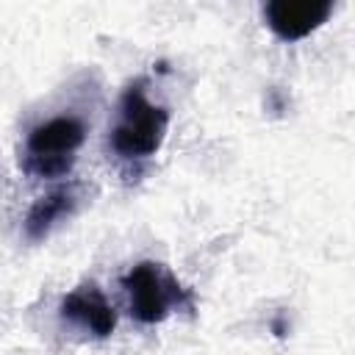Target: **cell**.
I'll list each match as a JSON object with an SVG mask.
<instances>
[{"instance_id":"obj_3","label":"cell","mask_w":355,"mask_h":355,"mask_svg":"<svg viewBox=\"0 0 355 355\" xmlns=\"http://www.w3.org/2000/svg\"><path fill=\"white\" fill-rule=\"evenodd\" d=\"M122 288L128 294L130 316L141 324H155L166 319L169 305L180 302L183 297V288L175 283V277L166 275L153 261H141L130 266V272L122 277Z\"/></svg>"},{"instance_id":"obj_2","label":"cell","mask_w":355,"mask_h":355,"mask_svg":"<svg viewBox=\"0 0 355 355\" xmlns=\"http://www.w3.org/2000/svg\"><path fill=\"white\" fill-rule=\"evenodd\" d=\"M86 139V128L78 116L61 114L47 122H39L28 139L22 153V169L33 178H61L72 169L75 153Z\"/></svg>"},{"instance_id":"obj_6","label":"cell","mask_w":355,"mask_h":355,"mask_svg":"<svg viewBox=\"0 0 355 355\" xmlns=\"http://www.w3.org/2000/svg\"><path fill=\"white\" fill-rule=\"evenodd\" d=\"M75 208V189L72 186H61V189H55V191H50V194H44V197H39L33 205H31V211H28V216H25V236L31 239V241H39V239H44L47 233H50V227L61 219V216H67L69 211Z\"/></svg>"},{"instance_id":"obj_5","label":"cell","mask_w":355,"mask_h":355,"mask_svg":"<svg viewBox=\"0 0 355 355\" xmlns=\"http://www.w3.org/2000/svg\"><path fill=\"white\" fill-rule=\"evenodd\" d=\"M61 316L75 322L78 327L89 330L97 338L111 336L114 327H116V311H114V305L105 300V294L94 283L72 288L61 300Z\"/></svg>"},{"instance_id":"obj_4","label":"cell","mask_w":355,"mask_h":355,"mask_svg":"<svg viewBox=\"0 0 355 355\" xmlns=\"http://www.w3.org/2000/svg\"><path fill=\"white\" fill-rule=\"evenodd\" d=\"M333 11V0H269L263 19L269 31L283 42H297L316 31Z\"/></svg>"},{"instance_id":"obj_1","label":"cell","mask_w":355,"mask_h":355,"mask_svg":"<svg viewBox=\"0 0 355 355\" xmlns=\"http://www.w3.org/2000/svg\"><path fill=\"white\" fill-rule=\"evenodd\" d=\"M166 125L169 111L164 105H153L141 80H136L119 97L116 125L111 128V150L122 158H147L161 147Z\"/></svg>"}]
</instances>
